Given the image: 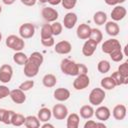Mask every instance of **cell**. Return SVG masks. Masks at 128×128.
<instances>
[{
	"label": "cell",
	"mask_w": 128,
	"mask_h": 128,
	"mask_svg": "<svg viewBox=\"0 0 128 128\" xmlns=\"http://www.w3.org/2000/svg\"><path fill=\"white\" fill-rule=\"evenodd\" d=\"M60 70L63 74L68 76H77L78 75V63L75 61L64 58L60 62Z\"/></svg>",
	"instance_id": "6da1fadb"
},
{
	"label": "cell",
	"mask_w": 128,
	"mask_h": 128,
	"mask_svg": "<svg viewBox=\"0 0 128 128\" xmlns=\"http://www.w3.org/2000/svg\"><path fill=\"white\" fill-rule=\"evenodd\" d=\"M5 44L8 48H10L11 50L17 52V51H22L25 47V41L23 38H21L20 36L17 35H9L6 40H5Z\"/></svg>",
	"instance_id": "7a4b0ae2"
},
{
	"label": "cell",
	"mask_w": 128,
	"mask_h": 128,
	"mask_svg": "<svg viewBox=\"0 0 128 128\" xmlns=\"http://www.w3.org/2000/svg\"><path fill=\"white\" fill-rule=\"evenodd\" d=\"M106 93L103 88H93L89 93L88 100L92 106H99L105 100Z\"/></svg>",
	"instance_id": "3957f363"
},
{
	"label": "cell",
	"mask_w": 128,
	"mask_h": 128,
	"mask_svg": "<svg viewBox=\"0 0 128 128\" xmlns=\"http://www.w3.org/2000/svg\"><path fill=\"white\" fill-rule=\"evenodd\" d=\"M39 69H40V65L38 63H36L35 61H33L32 59L28 58L27 62L24 64L23 72H24V75L26 77L33 78V77H35L38 74Z\"/></svg>",
	"instance_id": "277c9868"
},
{
	"label": "cell",
	"mask_w": 128,
	"mask_h": 128,
	"mask_svg": "<svg viewBox=\"0 0 128 128\" xmlns=\"http://www.w3.org/2000/svg\"><path fill=\"white\" fill-rule=\"evenodd\" d=\"M90 85V78L87 74H78L73 81V88L77 91L84 90Z\"/></svg>",
	"instance_id": "5b68a950"
},
{
	"label": "cell",
	"mask_w": 128,
	"mask_h": 128,
	"mask_svg": "<svg viewBox=\"0 0 128 128\" xmlns=\"http://www.w3.org/2000/svg\"><path fill=\"white\" fill-rule=\"evenodd\" d=\"M51 111H52V116L56 120H64V119H66V117L68 115L67 106L64 104H61V103L54 105Z\"/></svg>",
	"instance_id": "8992f818"
},
{
	"label": "cell",
	"mask_w": 128,
	"mask_h": 128,
	"mask_svg": "<svg viewBox=\"0 0 128 128\" xmlns=\"http://www.w3.org/2000/svg\"><path fill=\"white\" fill-rule=\"evenodd\" d=\"M41 16L47 23H52L58 19L59 13L56 9L52 7H44L41 10Z\"/></svg>",
	"instance_id": "52a82bcc"
},
{
	"label": "cell",
	"mask_w": 128,
	"mask_h": 128,
	"mask_svg": "<svg viewBox=\"0 0 128 128\" xmlns=\"http://www.w3.org/2000/svg\"><path fill=\"white\" fill-rule=\"evenodd\" d=\"M13 77V68L9 64H3L0 66V82L6 84L11 81Z\"/></svg>",
	"instance_id": "ba28073f"
},
{
	"label": "cell",
	"mask_w": 128,
	"mask_h": 128,
	"mask_svg": "<svg viewBox=\"0 0 128 128\" xmlns=\"http://www.w3.org/2000/svg\"><path fill=\"white\" fill-rule=\"evenodd\" d=\"M35 34V26L32 23H24L19 27V35L23 39H30Z\"/></svg>",
	"instance_id": "9c48e42d"
},
{
	"label": "cell",
	"mask_w": 128,
	"mask_h": 128,
	"mask_svg": "<svg viewBox=\"0 0 128 128\" xmlns=\"http://www.w3.org/2000/svg\"><path fill=\"white\" fill-rule=\"evenodd\" d=\"M118 48H121V44L115 38H111V39H108V40L104 41L102 43V46H101L102 52L105 53V54H110L112 51H114Z\"/></svg>",
	"instance_id": "30bf717a"
},
{
	"label": "cell",
	"mask_w": 128,
	"mask_h": 128,
	"mask_svg": "<svg viewBox=\"0 0 128 128\" xmlns=\"http://www.w3.org/2000/svg\"><path fill=\"white\" fill-rule=\"evenodd\" d=\"M127 14V10L124 6L120 5V4H117L114 6V8L112 9L111 11V18H112V21H115V22H118V21H121L125 18Z\"/></svg>",
	"instance_id": "8fae6325"
},
{
	"label": "cell",
	"mask_w": 128,
	"mask_h": 128,
	"mask_svg": "<svg viewBox=\"0 0 128 128\" xmlns=\"http://www.w3.org/2000/svg\"><path fill=\"white\" fill-rule=\"evenodd\" d=\"M54 51L57 54H61V55L69 54L72 51V44L67 40L59 41L54 45Z\"/></svg>",
	"instance_id": "7c38bea8"
},
{
	"label": "cell",
	"mask_w": 128,
	"mask_h": 128,
	"mask_svg": "<svg viewBox=\"0 0 128 128\" xmlns=\"http://www.w3.org/2000/svg\"><path fill=\"white\" fill-rule=\"evenodd\" d=\"M97 46H98V44L95 41H93L92 39H90V38L86 39V41L84 42V44L82 46V54L86 57L92 56L94 54V52L96 51Z\"/></svg>",
	"instance_id": "4fadbf2b"
},
{
	"label": "cell",
	"mask_w": 128,
	"mask_h": 128,
	"mask_svg": "<svg viewBox=\"0 0 128 128\" xmlns=\"http://www.w3.org/2000/svg\"><path fill=\"white\" fill-rule=\"evenodd\" d=\"M70 96H71L70 91L67 88H63V87L56 88L54 90V93H53L54 99L57 100L58 102H65V101H67L70 98Z\"/></svg>",
	"instance_id": "5bb4252c"
},
{
	"label": "cell",
	"mask_w": 128,
	"mask_h": 128,
	"mask_svg": "<svg viewBox=\"0 0 128 128\" xmlns=\"http://www.w3.org/2000/svg\"><path fill=\"white\" fill-rule=\"evenodd\" d=\"M94 115L96 116L97 120L104 122V121H107L110 118L111 111L107 106H100L99 105V107L96 110H94Z\"/></svg>",
	"instance_id": "9a60e30c"
},
{
	"label": "cell",
	"mask_w": 128,
	"mask_h": 128,
	"mask_svg": "<svg viewBox=\"0 0 128 128\" xmlns=\"http://www.w3.org/2000/svg\"><path fill=\"white\" fill-rule=\"evenodd\" d=\"M11 100L16 103V104H23L25 101H26V95H25V92L22 91L21 89L19 88H16V89H13V90H10V94H9Z\"/></svg>",
	"instance_id": "2e32d148"
},
{
	"label": "cell",
	"mask_w": 128,
	"mask_h": 128,
	"mask_svg": "<svg viewBox=\"0 0 128 128\" xmlns=\"http://www.w3.org/2000/svg\"><path fill=\"white\" fill-rule=\"evenodd\" d=\"M91 32V27L86 23H81L76 29V35L80 40H86L89 38Z\"/></svg>",
	"instance_id": "e0dca14e"
},
{
	"label": "cell",
	"mask_w": 128,
	"mask_h": 128,
	"mask_svg": "<svg viewBox=\"0 0 128 128\" xmlns=\"http://www.w3.org/2000/svg\"><path fill=\"white\" fill-rule=\"evenodd\" d=\"M77 20H78V17L76 15V13L68 12L65 14V16L63 18V24L62 25H64V27L66 29H72L76 25Z\"/></svg>",
	"instance_id": "ac0fdd59"
},
{
	"label": "cell",
	"mask_w": 128,
	"mask_h": 128,
	"mask_svg": "<svg viewBox=\"0 0 128 128\" xmlns=\"http://www.w3.org/2000/svg\"><path fill=\"white\" fill-rule=\"evenodd\" d=\"M126 113H127V109H126V106L123 104L116 105L112 110V116L114 117L115 120H118V121L123 120L126 117Z\"/></svg>",
	"instance_id": "d6986e66"
},
{
	"label": "cell",
	"mask_w": 128,
	"mask_h": 128,
	"mask_svg": "<svg viewBox=\"0 0 128 128\" xmlns=\"http://www.w3.org/2000/svg\"><path fill=\"white\" fill-rule=\"evenodd\" d=\"M104 25H105V31L109 36L115 37V36H117L119 34L120 28H119V25L117 24V22H115V21H107Z\"/></svg>",
	"instance_id": "ffe728a7"
},
{
	"label": "cell",
	"mask_w": 128,
	"mask_h": 128,
	"mask_svg": "<svg viewBox=\"0 0 128 128\" xmlns=\"http://www.w3.org/2000/svg\"><path fill=\"white\" fill-rule=\"evenodd\" d=\"M80 122V117L77 113H71L66 117V127L67 128H78Z\"/></svg>",
	"instance_id": "44dd1931"
},
{
	"label": "cell",
	"mask_w": 128,
	"mask_h": 128,
	"mask_svg": "<svg viewBox=\"0 0 128 128\" xmlns=\"http://www.w3.org/2000/svg\"><path fill=\"white\" fill-rule=\"evenodd\" d=\"M79 114L83 119H90L94 116V108L92 105H83L79 110Z\"/></svg>",
	"instance_id": "7402d4cb"
},
{
	"label": "cell",
	"mask_w": 128,
	"mask_h": 128,
	"mask_svg": "<svg viewBox=\"0 0 128 128\" xmlns=\"http://www.w3.org/2000/svg\"><path fill=\"white\" fill-rule=\"evenodd\" d=\"M56 83H57V78L54 74L48 73V74H45L42 78V84L47 88L54 87L56 85Z\"/></svg>",
	"instance_id": "603a6c76"
},
{
	"label": "cell",
	"mask_w": 128,
	"mask_h": 128,
	"mask_svg": "<svg viewBox=\"0 0 128 128\" xmlns=\"http://www.w3.org/2000/svg\"><path fill=\"white\" fill-rule=\"evenodd\" d=\"M37 117L40 122H48L52 117V111L47 107H43L38 111Z\"/></svg>",
	"instance_id": "cb8c5ba5"
},
{
	"label": "cell",
	"mask_w": 128,
	"mask_h": 128,
	"mask_svg": "<svg viewBox=\"0 0 128 128\" xmlns=\"http://www.w3.org/2000/svg\"><path fill=\"white\" fill-rule=\"evenodd\" d=\"M24 126L27 128H39L40 127V120L38 119L37 116L29 115V116L25 117Z\"/></svg>",
	"instance_id": "d4e9b609"
},
{
	"label": "cell",
	"mask_w": 128,
	"mask_h": 128,
	"mask_svg": "<svg viewBox=\"0 0 128 128\" xmlns=\"http://www.w3.org/2000/svg\"><path fill=\"white\" fill-rule=\"evenodd\" d=\"M93 21L98 26L104 25L107 22V14L103 11H97L93 15Z\"/></svg>",
	"instance_id": "484cf974"
},
{
	"label": "cell",
	"mask_w": 128,
	"mask_h": 128,
	"mask_svg": "<svg viewBox=\"0 0 128 128\" xmlns=\"http://www.w3.org/2000/svg\"><path fill=\"white\" fill-rule=\"evenodd\" d=\"M27 60H28V56L25 53H23L22 51H17L13 55V61L20 66H24V64L27 62Z\"/></svg>",
	"instance_id": "4316f807"
},
{
	"label": "cell",
	"mask_w": 128,
	"mask_h": 128,
	"mask_svg": "<svg viewBox=\"0 0 128 128\" xmlns=\"http://www.w3.org/2000/svg\"><path fill=\"white\" fill-rule=\"evenodd\" d=\"M110 77L113 79V81H114V83H115L116 86H121V85L128 84V78H124L118 71L113 72Z\"/></svg>",
	"instance_id": "83f0119b"
},
{
	"label": "cell",
	"mask_w": 128,
	"mask_h": 128,
	"mask_svg": "<svg viewBox=\"0 0 128 128\" xmlns=\"http://www.w3.org/2000/svg\"><path fill=\"white\" fill-rule=\"evenodd\" d=\"M100 85H101V88H103L104 90H113L116 87L113 79L110 76L102 78L100 81Z\"/></svg>",
	"instance_id": "f1b7e54d"
},
{
	"label": "cell",
	"mask_w": 128,
	"mask_h": 128,
	"mask_svg": "<svg viewBox=\"0 0 128 128\" xmlns=\"http://www.w3.org/2000/svg\"><path fill=\"white\" fill-rule=\"evenodd\" d=\"M89 38L92 39L93 41H95L97 44H99L103 40V34H102L100 29H98V28H91V32H90Z\"/></svg>",
	"instance_id": "f546056e"
},
{
	"label": "cell",
	"mask_w": 128,
	"mask_h": 128,
	"mask_svg": "<svg viewBox=\"0 0 128 128\" xmlns=\"http://www.w3.org/2000/svg\"><path fill=\"white\" fill-rule=\"evenodd\" d=\"M110 68H111V65H110V62L108 60H100L97 64V70L102 73V74H105L107 72L110 71Z\"/></svg>",
	"instance_id": "4dcf8cb0"
},
{
	"label": "cell",
	"mask_w": 128,
	"mask_h": 128,
	"mask_svg": "<svg viewBox=\"0 0 128 128\" xmlns=\"http://www.w3.org/2000/svg\"><path fill=\"white\" fill-rule=\"evenodd\" d=\"M24 122H25V117H24V115L15 112L14 115H13V117H12L11 124H12L13 126H22V125H24Z\"/></svg>",
	"instance_id": "1f68e13d"
},
{
	"label": "cell",
	"mask_w": 128,
	"mask_h": 128,
	"mask_svg": "<svg viewBox=\"0 0 128 128\" xmlns=\"http://www.w3.org/2000/svg\"><path fill=\"white\" fill-rule=\"evenodd\" d=\"M109 55H110V58L112 59V61H114V62H120L124 58V53L122 52V48H118V49L112 51Z\"/></svg>",
	"instance_id": "d6a6232c"
},
{
	"label": "cell",
	"mask_w": 128,
	"mask_h": 128,
	"mask_svg": "<svg viewBox=\"0 0 128 128\" xmlns=\"http://www.w3.org/2000/svg\"><path fill=\"white\" fill-rule=\"evenodd\" d=\"M50 26H51V31H52L53 36H58L62 33L63 25L60 22L54 21V22H52V24H50Z\"/></svg>",
	"instance_id": "836d02e7"
},
{
	"label": "cell",
	"mask_w": 128,
	"mask_h": 128,
	"mask_svg": "<svg viewBox=\"0 0 128 128\" xmlns=\"http://www.w3.org/2000/svg\"><path fill=\"white\" fill-rule=\"evenodd\" d=\"M40 36H41V38H47V37L53 36L52 31H51V26H50V24L47 23V24H44V25L41 27Z\"/></svg>",
	"instance_id": "e575fe53"
},
{
	"label": "cell",
	"mask_w": 128,
	"mask_h": 128,
	"mask_svg": "<svg viewBox=\"0 0 128 128\" xmlns=\"http://www.w3.org/2000/svg\"><path fill=\"white\" fill-rule=\"evenodd\" d=\"M28 58H30V59H32L33 61H35L36 63H38L40 66L43 64V61H44L43 55H42L40 52H37V51L32 52V53L30 54V56H28Z\"/></svg>",
	"instance_id": "d590c367"
},
{
	"label": "cell",
	"mask_w": 128,
	"mask_h": 128,
	"mask_svg": "<svg viewBox=\"0 0 128 128\" xmlns=\"http://www.w3.org/2000/svg\"><path fill=\"white\" fill-rule=\"evenodd\" d=\"M34 87V81L33 80H26L24 82H22L20 85H19V89H21L22 91L26 92V91H29L30 89H32Z\"/></svg>",
	"instance_id": "8d00e7d4"
},
{
	"label": "cell",
	"mask_w": 128,
	"mask_h": 128,
	"mask_svg": "<svg viewBox=\"0 0 128 128\" xmlns=\"http://www.w3.org/2000/svg\"><path fill=\"white\" fill-rule=\"evenodd\" d=\"M124 78H128V62L125 61L122 64H120L118 66V70H117Z\"/></svg>",
	"instance_id": "74e56055"
},
{
	"label": "cell",
	"mask_w": 128,
	"mask_h": 128,
	"mask_svg": "<svg viewBox=\"0 0 128 128\" xmlns=\"http://www.w3.org/2000/svg\"><path fill=\"white\" fill-rule=\"evenodd\" d=\"M77 4V0H61V5L64 9L70 10L73 9Z\"/></svg>",
	"instance_id": "f35d334b"
},
{
	"label": "cell",
	"mask_w": 128,
	"mask_h": 128,
	"mask_svg": "<svg viewBox=\"0 0 128 128\" xmlns=\"http://www.w3.org/2000/svg\"><path fill=\"white\" fill-rule=\"evenodd\" d=\"M41 44L44 47H52V46H54L55 45L54 36L47 37V38H41Z\"/></svg>",
	"instance_id": "ab89813d"
},
{
	"label": "cell",
	"mask_w": 128,
	"mask_h": 128,
	"mask_svg": "<svg viewBox=\"0 0 128 128\" xmlns=\"http://www.w3.org/2000/svg\"><path fill=\"white\" fill-rule=\"evenodd\" d=\"M14 113H15V111H13V110H6L2 122H3L4 124H6V125L11 124V120H12V117H13Z\"/></svg>",
	"instance_id": "60d3db41"
},
{
	"label": "cell",
	"mask_w": 128,
	"mask_h": 128,
	"mask_svg": "<svg viewBox=\"0 0 128 128\" xmlns=\"http://www.w3.org/2000/svg\"><path fill=\"white\" fill-rule=\"evenodd\" d=\"M10 94V89L5 85H0V99L8 97Z\"/></svg>",
	"instance_id": "b9f144b4"
},
{
	"label": "cell",
	"mask_w": 128,
	"mask_h": 128,
	"mask_svg": "<svg viewBox=\"0 0 128 128\" xmlns=\"http://www.w3.org/2000/svg\"><path fill=\"white\" fill-rule=\"evenodd\" d=\"M88 68L82 63H78V74H87Z\"/></svg>",
	"instance_id": "7bdbcfd3"
},
{
	"label": "cell",
	"mask_w": 128,
	"mask_h": 128,
	"mask_svg": "<svg viewBox=\"0 0 128 128\" xmlns=\"http://www.w3.org/2000/svg\"><path fill=\"white\" fill-rule=\"evenodd\" d=\"M84 128H96V121L87 119V121L84 124Z\"/></svg>",
	"instance_id": "ee69618b"
},
{
	"label": "cell",
	"mask_w": 128,
	"mask_h": 128,
	"mask_svg": "<svg viewBox=\"0 0 128 128\" xmlns=\"http://www.w3.org/2000/svg\"><path fill=\"white\" fill-rule=\"evenodd\" d=\"M36 1H37V0H20V2H21L23 5L29 6V7L34 6V5L36 4Z\"/></svg>",
	"instance_id": "f6af8a7d"
},
{
	"label": "cell",
	"mask_w": 128,
	"mask_h": 128,
	"mask_svg": "<svg viewBox=\"0 0 128 128\" xmlns=\"http://www.w3.org/2000/svg\"><path fill=\"white\" fill-rule=\"evenodd\" d=\"M47 3H49L52 6H57L61 4V0H47Z\"/></svg>",
	"instance_id": "bcb514c9"
},
{
	"label": "cell",
	"mask_w": 128,
	"mask_h": 128,
	"mask_svg": "<svg viewBox=\"0 0 128 128\" xmlns=\"http://www.w3.org/2000/svg\"><path fill=\"white\" fill-rule=\"evenodd\" d=\"M104 1L109 6H115L118 4V0H104Z\"/></svg>",
	"instance_id": "7dc6e473"
},
{
	"label": "cell",
	"mask_w": 128,
	"mask_h": 128,
	"mask_svg": "<svg viewBox=\"0 0 128 128\" xmlns=\"http://www.w3.org/2000/svg\"><path fill=\"white\" fill-rule=\"evenodd\" d=\"M6 110H7V109L0 108V122H2V121H3V118H4V115H5Z\"/></svg>",
	"instance_id": "c3c4849f"
},
{
	"label": "cell",
	"mask_w": 128,
	"mask_h": 128,
	"mask_svg": "<svg viewBox=\"0 0 128 128\" xmlns=\"http://www.w3.org/2000/svg\"><path fill=\"white\" fill-rule=\"evenodd\" d=\"M41 127L42 128H54V125H52V124H50L48 122H44V124L41 125Z\"/></svg>",
	"instance_id": "681fc988"
},
{
	"label": "cell",
	"mask_w": 128,
	"mask_h": 128,
	"mask_svg": "<svg viewBox=\"0 0 128 128\" xmlns=\"http://www.w3.org/2000/svg\"><path fill=\"white\" fill-rule=\"evenodd\" d=\"M15 1L16 0H2L3 4H5V5H12V4H14Z\"/></svg>",
	"instance_id": "f907efd6"
},
{
	"label": "cell",
	"mask_w": 128,
	"mask_h": 128,
	"mask_svg": "<svg viewBox=\"0 0 128 128\" xmlns=\"http://www.w3.org/2000/svg\"><path fill=\"white\" fill-rule=\"evenodd\" d=\"M41 4H45V3H47V0H38Z\"/></svg>",
	"instance_id": "816d5d0a"
},
{
	"label": "cell",
	"mask_w": 128,
	"mask_h": 128,
	"mask_svg": "<svg viewBox=\"0 0 128 128\" xmlns=\"http://www.w3.org/2000/svg\"><path fill=\"white\" fill-rule=\"evenodd\" d=\"M126 0H118V4H122V3H124Z\"/></svg>",
	"instance_id": "f5cc1de1"
},
{
	"label": "cell",
	"mask_w": 128,
	"mask_h": 128,
	"mask_svg": "<svg viewBox=\"0 0 128 128\" xmlns=\"http://www.w3.org/2000/svg\"><path fill=\"white\" fill-rule=\"evenodd\" d=\"M1 40H2V33L0 32V42H1Z\"/></svg>",
	"instance_id": "db71d44e"
},
{
	"label": "cell",
	"mask_w": 128,
	"mask_h": 128,
	"mask_svg": "<svg viewBox=\"0 0 128 128\" xmlns=\"http://www.w3.org/2000/svg\"><path fill=\"white\" fill-rule=\"evenodd\" d=\"M1 12H2V6L0 5V14H1Z\"/></svg>",
	"instance_id": "11a10c76"
}]
</instances>
